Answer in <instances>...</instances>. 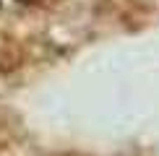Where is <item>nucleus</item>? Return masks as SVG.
I'll list each match as a JSON object with an SVG mask.
<instances>
[{"instance_id": "f257e3e1", "label": "nucleus", "mask_w": 159, "mask_h": 156, "mask_svg": "<svg viewBox=\"0 0 159 156\" xmlns=\"http://www.w3.org/2000/svg\"><path fill=\"white\" fill-rule=\"evenodd\" d=\"M24 3H29V0H24Z\"/></svg>"}]
</instances>
